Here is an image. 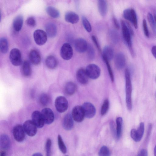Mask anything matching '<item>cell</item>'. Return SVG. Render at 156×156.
Segmentation results:
<instances>
[{
    "label": "cell",
    "mask_w": 156,
    "mask_h": 156,
    "mask_svg": "<svg viewBox=\"0 0 156 156\" xmlns=\"http://www.w3.org/2000/svg\"><path fill=\"white\" fill-rule=\"evenodd\" d=\"M122 33L123 39L128 46L131 56H134L132 36L133 32L130 26L124 21H121Z\"/></svg>",
    "instance_id": "1"
},
{
    "label": "cell",
    "mask_w": 156,
    "mask_h": 156,
    "mask_svg": "<svg viewBox=\"0 0 156 156\" xmlns=\"http://www.w3.org/2000/svg\"><path fill=\"white\" fill-rule=\"evenodd\" d=\"M126 81V106L129 111L132 109V84L131 79L130 71L128 68H126L125 70Z\"/></svg>",
    "instance_id": "2"
},
{
    "label": "cell",
    "mask_w": 156,
    "mask_h": 156,
    "mask_svg": "<svg viewBox=\"0 0 156 156\" xmlns=\"http://www.w3.org/2000/svg\"><path fill=\"white\" fill-rule=\"evenodd\" d=\"M123 15L124 18L130 21L135 28H138V21L137 15L135 10L132 8L127 9L123 12Z\"/></svg>",
    "instance_id": "3"
},
{
    "label": "cell",
    "mask_w": 156,
    "mask_h": 156,
    "mask_svg": "<svg viewBox=\"0 0 156 156\" xmlns=\"http://www.w3.org/2000/svg\"><path fill=\"white\" fill-rule=\"evenodd\" d=\"M55 105L57 111L61 113L65 112L67 110L68 103L65 97L63 96H59L56 98Z\"/></svg>",
    "instance_id": "4"
},
{
    "label": "cell",
    "mask_w": 156,
    "mask_h": 156,
    "mask_svg": "<svg viewBox=\"0 0 156 156\" xmlns=\"http://www.w3.org/2000/svg\"><path fill=\"white\" fill-rule=\"evenodd\" d=\"M9 58L12 64L15 66L20 65L22 63L21 52L16 48L12 49L9 53Z\"/></svg>",
    "instance_id": "5"
},
{
    "label": "cell",
    "mask_w": 156,
    "mask_h": 156,
    "mask_svg": "<svg viewBox=\"0 0 156 156\" xmlns=\"http://www.w3.org/2000/svg\"><path fill=\"white\" fill-rule=\"evenodd\" d=\"M12 133L15 139L17 141L20 142L24 140L26 133L23 126L20 124L15 125L13 128Z\"/></svg>",
    "instance_id": "6"
},
{
    "label": "cell",
    "mask_w": 156,
    "mask_h": 156,
    "mask_svg": "<svg viewBox=\"0 0 156 156\" xmlns=\"http://www.w3.org/2000/svg\"><path fill=\"white\" fill-rule=\"evenodd\" d=\"M87 73L89 77L92 79H96L100 76L101 69L97 65L94 64H90L86 69Z\"/></svg>",
    "instance_id": "7"
},
{
    "label": "cell",
    "mask_w": 156,
    "mask_h": 156,
    "mask_svg": "<svg viewBox=\"0 0 156 156\" xmlns=\"http://www.w3.org/2000/svg\"><path fill=\"white\" fill-rule=\"evenodd\" d=\"M144 130V123L141 122L137 129H133L131 130L130 135L131 138L135 142L140 141L143 136Z\"/></svg>",
    "instance_id": "8"
},
{
    "label": "cell",
    "mask_w": 156,
    "mask_h": 156,
    "mask_svg": "<svg viewBox=\"0 0 156 156\" xmlns=\"http://www.w3.org/2000/svg\"><path fill=\"white\" fill-rule=\"evenodd\" d=\"M47 35L46 32L42 30H36L33 34L34 38L36 44L39 45L44 44L47 41Z\"/></svg>",
    "instance_id": "9"
},
{
    "label": "cell",
    "mask_w": 156,
    "mask_h": 156,
    "mask_svg": "<svg viewBox=\"0 0 156 156\" xmlns=\"http://www.w3.org/2000/svg\"><path fill=\"white\" fill-rule=\"evenodd\" d=\"M73 55V49L70 44L67 43H64L60 50L61 57L65 60H69L71 59Z\"/></svg>",
    "instance_id": "10"
},
{
    "label": "cell",
    "mask_w": 156,
    "mask_h": 156,
    "mask_svg": "<svg viewBox=\"0 0 156 156\" xmlns=\"http://www.w3.org/2000/svg\"><path fill=\"white\" fill-rule=\"evenodd\" d=\"M72 116L75 121L80 122L83 120L85 115L82 106H76L73 108L72 112Z\"/></svg>",
    "instance_id": "11"
},
{
    "label": "cell",
    "mask_w": 156,
    "mask_h": 156,
    "mask_svg": "<svg viewBox=\"0 0 156 156\" xmlns=\"http://www.w3.org/2000/svg\"><path fill=\"white\" fill-rule=\"evenodd\" d=\"M26 133L29 136H33L36 135L37 131V127L32 120L25 121L23 125Z\"/></svg>",
    "instance_id": "12"
},
{
    "label": "cell",
    "mask_w": 156,
    "mask_h": 156,
    "mask_svg": "<svg viewBox=\"0 0 156 156\" xmlns=\"http://www.w3.org/2000/svg\"><path fill=\"white\" fill-rule=\"evenodd\" d=\"M85 116L88 118H91L94 116L96 114V109L94 106L91 103L86 102L82 106Z\"/></svg>",
    "instance_id": "13"
},
{
    "label": "cell",
    "mask_w": 156,
    "mask_h": 156,
    "mask_svg": "<svg viewBox=\"0 0 156 156\" xmlns=\"http://www.w3.org/2000/svg\"><path fill=\"white\" fill-rule=\"evenodd\" d=\"M41 113L45 124H50L53 122L55 119L54 114L50 108H44L42 109Z\"/></svg>",
    "instance_id": "14"
},
{
    "label": "cell",
    "mask_w": 156,
    "mask_h": 156,
    "mask_svg": "<svg viewBox=\"0 0 156 156\" xmlns=\"http://www.w3.org/2000/svg\"><path fill=\"white\" fill-rule=\"evenodd\" d=\"M32 120L38 128H42L45 122L41 112L38 111H34L31 115Z\"/></svg>",
    "instance_id": "15"
},
{
    "label": "cell",
    "mask_w": 156,
    "mask_h": 156,
    "mask_svg": "<svg viewBox=\"0 0 156 156\" xmlns=\"http://www.w3.org/2000/svg\"><path fill=\"white\" fill-rule=\"evenodd\" d=\"M88 44L84 39L80 38L75 40L74 46L76 50L80 53H83L87 51Z\"/></svg>",
    "instance_id": "16"
},
{
    "label": "cell",
    "mask_w": 156,
    "mask_h": 156,
    "mask_svg": "<svg viewBox=\"0 0 156 156\" xmlns=\"http://www.w3.org/2000/svg\"><path fill=\"white\" fill-rule=\"evenodd\" d=\"M76 75L77 81L80 83L85 84L88 82L89 77L86 69L82 68L79 69L76 72Z\"/></svg>",
    "instance_id": "17"
},
{
    "label": "cell",
    "mask_w": 156,
    "mask_h": 156,
    "mask_svg": "<svg viewBox=\"0 0 156 156\" xmlns=\"http://www.w3.org/2000/svg\"><path fill=\"white\" fill-rule=\"evenodd\" d=\"M126 63V58L124 55L121 52L118 53L115 59V63L118 69H121L124 68Z\"/></svg>",
    "instance_id": "18"
},
{
    "label": "cell",
    "mask_w": 156,
    "mask_h": 156,
    "mask_svg": "<svg viewBox=\"0 0 156 156\" xmlns=\"http://www.w3.org/2000/svg\"><path fill=\"white\" fill-rule=\"evenodd\" d=\"M29 58L31 62L35 65L39 64L41 62V58L39 52L35 49L32 50L29 54Z\"/></svg>",
    "instance_id": "19"
},
{
    "label": "cell",
    "mask_w": 156,
    "mask_h": 156,
    "mask_svg": "<svg viewBox=\"0 0 156 156\" xmlns=\"http://www.w3.org/2000/svg\"><path fill=\"white\" fill-rule=\"evenodd\" d=\"M73 119L69 113L66 114L64 116L62 122L63 128L66 130H71L73 126Z\"/></svg>",
    "instance_id": "20"
},
{
    "label": "cell",
    "mask_w": 156,
    "mask_h": 156,
    "mask_svg": "<svg viewBox=\"0 0 156 156\" xmlns=\"http://www.w3.org/2000/svg\"><path fill=\"white\" fill-rule=\"evenodd\" d=\"M46 32L49 37H54L56 35L57 29L56 26L52 23H48L46 24L45 26Z\"/></svg>",
    "instance_id": "21"
},
{
    "label": "cell",
    "mask_w": 156,
    "mask_h": 156,
    "mask_svg": "<svg viewBox=\"0 0 156 156\" xmlns=\"http://www.w3.org/2000/svg\"><path fill=\"white\" fill-rule=\"evenodd\" d=\"M66 21L72 24L77 23L79 20V16L76 13L69 11L66 13L65 16Z\"/></svg>",
    "instance_id": "22"
},
{
    "label": "cell",
    "mask_w": 156,
    "mask_h": 156,
    "mask_svg": "<svg viewBox=\"0 0 156 156\" xmlns=\"http://www.w3.org/2000/svg\"><path fill=\"white\" fill-rule=\"evenodd\" d=\"M11 143L9 137L6 134H2L0 136V146L1 149L7 150L10 148Z\"/></svg>",
    "instance_id": "23"
},
{
    "label": "cell",
    "mask_w": 156,
    "mask_h": 156,
    "mask_svg": "<svg viewBox=\"0 0 156 156\" xmlns=\"http://www.w3.org/2000/svg\"><path fill=\"white\" fill-rule=\"evenodd\" d=\"M23 23V17L19 15L15 17L13 22V27L14 30L19 32L21 30Z\"/></svg>",
    "instance_id": "24"
},
{
    "label": "cell",
    "mask_w": 156,
    "mask_h": 156,
    "mask_svg": "<svg viewBox=\"0 0 156 156\" xmlns=\"http://www.w3.org/2000/svg\"><path fill=\"white\" fill-rule=\"evenodd\" d=\"M21 72L22 75L25 77L29 76L31 75V68L30 63L28 61H24L22 63Z\"/></svg>",
    "instance_id": "25"
},
{
    "label": "cell",
    "mask_w": 156,
    "mask_h": 156,
    "mask_svg": "<svg viewBox=\"0 0 156 156\" xmlns=\"http://www.w3.org/2000/svg\"><path fill=\"white\" fill-rule=\"evenodd\" d=\"M77 90V86L73 82H69L66 84L65 87V92L69 96L74 94Z\"/></svg>",
    "instance_id": "26"
},
{
    "label": "cell",
    "mask_w": 156,
    "mask_h": 156,
    "mask_svg": "<svg viewBox=\"0 0 156 156\" xmlns=\"http://www.w3.org/2000/svg\"><path fill=\"white\" fill-rule=\"evenodd\" d=\"M45 63L46 66L50 69H54L57 66L58 61L53 55H50L46 58Z\"/></svg>",
    "instance_id": "27"
},
{
    "label": "cell",
    "mask_w": 156,
    "mask_h": 156,
    "mask_svg": "<svg viewBox=\"0 0 156 156\" xmlns=\"http://www.w3.org/2000/svg\"><path fill=\"white\" fill-rule=\"evenodd\" d=\"M98 6L100 15L102 16H105L108 9V5L106 1L103 0L98 1Z\"/></svg>",
    "instance_id": "28"
},
{
    "label": "cell",
    "mask_w": 156,
    "mask_h": 156,
    "mask_svg": "<svg viewBox=\"0 0 156 156\" xmlns=\"http://www.w3.org/2000/svg\"><path fill=\"white\" fill-rule=\"evenodd\" d=\"M113 56L114 51L112 48L108 45L104 47L103 50L102 57L109 61L112 59Z\"/></svg>",
    "instance_id": "29"
},
{
    "label": "cell",
    "mask_w": 156,
    "mask_h": 156,
    "mask_svg": "<svg viewBox=\"0 0 156 156\" xmlns=\"http://www.w3.org/2000/svg\"><path fill=\"white\" fill-rule=\"evenodd\" d=\"M116 138L118 139L120 138L121 136L122 130L123 120L121 117L117 118L116 120Z\"/></svg>",
    "instance_id": "30"
},
{
    "label": "cell",
    "mask_w": 156,
    "mask_h": 156,
    "mask_svg": "<svg viewBox=\"0 0 156 156\" xmlns=\"http://www.w3.org/2000/svg\"><path fill=\"white\" fill-rule=\"evenodd\" d=\"M48 14L53 18H57L60 15L59 11L56 8L52 6H48L46 8Z\"/></svg>",
    "instance_id": "31"
},
{
    "label": "cell",
    "mask_w": 156,
    "mask_h": 156,
    "mask_svg": "<svg viewBox=\"0 0 156 156\" xmlns=\"http://www.w3.org/2000/svg\"><path fill=\"white\" fill-rule=\"evenodd\" d=\"M9 49V44L7 39L2 37L0 39V49L1 52L3 54L6 53Z\"/></svg>",
    "instance_id": "32"
},
{
    "label": "cell",
    "mask_w": 156,
    "mask_h": 156,
    "mask_svg": "<svg viewBox=\"0 0 156 156\" xmlns=\"http://www.w3.org/2000/svg\"><path fill=\"white\" fill-rule=\"evenodd\" d=\"M147 19L153 32L156 35V23L154 17L150 12L148 13Z\"/></svg>",
    "instance_id": "33"
},
{
    "label": "cell",
    "mask_w": 156,
    "mask_h": 156,
    "mask_svg": "<svg viewBox=\"0 0 156 156\" xmlns=\"http://www.w3.org/2000/svg\"><path fill=\"white\" fill-rule=\"evenodd\" d=\"M39 101L42 105L46 106L48 105L50 101V97L47 94H42L40 96Z\"/></svg>",
    "instance_id": "34"
},
{
    "label": "cell",
    "mask_w": 156,
    "mask_h": 156,
    "mask_svg": "<svg viewBox=\"0 0 156 156\" xmlns=\"http://www.w3.org/2000/svg\"><path fill=\"white\" fill-rule=\"evenodd\" d=\"M58 143L59 149L63 154H66L67 152V148L61 136L59 135L58 136Z\"/></svg>",
    "instance_id": "35"
},
{
    "label": "cell",
    "mask_w": 156,
    "mask_h": 156,
    "mask_svg": "<svg viewBox=\"0 0 156 156\" xmlns=\"http://www.w3.org/2000/svg\"><path fill=\"white\" fill-rule=\"evenodd\" d=\"M109 36L112 41L115 44L119 40V36L118 32L115 30H111L109 32Z\"/></svg>",
    "instance_id": "36"
},
{
    "label": "cell",
    "mask_w": 156,
    "mask_h": 156,
    "mask_svg": "<svg viewBox=\"0 0 156 156\" xmlns=\"http://www.w3.org/2000/svg\"><path fill=\"white\" fill-rule=\"evenodd\" d=\"M111 153L109 148L106 146H102L98 153V156H110Z\"/></svg>",
    "instance_id": "37"
},
{
    "label": "cell",
    "mask_w": 156,
    "mask_h": 156,
    "mask_svg": "<svg viewBox=\"0 0 156 156\" xmlns=\"http://www.w3.org/2000/svg\"><path fill=\"white\" fill-rule=\"evenodd\" d=\"M109 101L108 99H105L103 103L102 106L101 114L102 116H103L106 114L107 112L109 107Z\"/></svg>",
    "instance_id": "38"
},
{
    "label": "cell",
    "mask_w": 156,
    "mask_h": 156,
    "mask_svg": "<svg viewBox=\"0 0 156 156\" xmlns=\"http://www.w3.org/2000/svg\"><path fill=\"white\" fill-rule=\"evenodd\" d=\"M82 22L83 26L86 30L88 32H90L92 30V27L90 23L87 19L84 16H82Z\"/></svg>",
    "instance_id": "39"
},
{
    "label": "cell",
    "mask_w": 156,
    "mask_h": 156,
    "mask_svg": "<svg viewBox=\"0 0 156 156\" xmlns=\"http://www.w3.org/2000/svg\"><path fill=\"white\" fill-rule=\"evenodd\" d=\"M51 141L48 138L47 139L45 145V149L46 156H51Z\"/></svg>",
    "instance_id": "40"
},
{
    "label": "cell",
    "mask_w": 156,
    "mask_h": 156,
    "mask_svg": "<svg viewBox=\"0 0 156 156\" xmlns=\"http://www.w3.org/2000/svg\"><path fill=\"white\" fill-rule=\"evenodd\" d=\"M102 57L103 59L106 64L111 80L112 82H113L114 81V75L110 64L109 63V61L105 57Z\"/></svg>",
    "instance_id": "41"
},
{
    "label": "cell",
    "mask_w": 156,
    "mask_h": 156,
    "mask_svg": "<svg viewBox=\"0 0 156 156\" xmlns=\"http://www.w3.org/2000/svg\"><path fill=\"white\" fill-rule=\"evenodd\" d=\"M87 51L88 58L90 59H93L95 56V51L93 47L90 44H88Z\"/></svg>",
    "instance_id": "42"
},
{
    "label": "cell",
    "mask_w": 156,
    "mask_h": 156,
    "mask_svg": "<svg viewBox=\"0 0 156 156\" xmlns=\"http://www.w3.org/2000/svg\"><path fill=\"white\" fill-rule=\"evenodd\" d=\"M26 24L30 27H34L36 24V21L33 16L28 17L26 20Z\"/></svg>",
    "instance_id": "43"
},
{
    "label": "cell",
    "mask_w": 156,
    "mask_h": 156,
    "mask_svg": "<svg viewBox=\"0 0 156 156\" xmlns=\"http://www.w3.org/2000/svg\"><path fill=\"white\" fill-rule=\"evenodd\" d=\"M142 25L144 35L146 37H148L149 36V33L146 21L145 19H143V20Z\"/></svg>",
    "instance_id": "44"
},
{
    "label": "cell",
    "mask_w": 156,
    "mask_h": 156,
    "mask_svg": "<svg viewBox=\"0 0 156 156\" xmlns=\"http://www.w3.org/2000/svg\"><path fill=\"white\" fill-rule=\"evenodd\" d=\"M92 39L95 45L97 47V48L98 49L99 51H100V47L99 44L98 43V41L97 39V38L94 35H93L92 36Z\"/></svg>",
    "instance_id": "45"
},
{
    "label": "cell",
    "mask_w": 156,
    "mask_h": 156,
    "mask_svg": "<svg viewBox=\"0 0 156 156\" xmlns=\"http://www.w3.org/2000/svg\"><path fill=\"white\" fill-rule=\"evenodd\" d=\"M152 125L151 123H149L148 124V127H147V133L146 136V140H147V139H148L149 137L150 136L151 133L152 129Z\"/></svg>",
    "instance_id": "46"
},
{
    "label": "cell",
    "mask_w": 156,
    "mask_h": 156,
    "mask_svg": "<svg viewBox=\"0 0 156 156\" xmlns=\"http://www.w3.org/2000/svg\"><path fill=\"white\" fill-rule=\"evenodd\" d=\"M148 152L147 150L143 149L140 150L137 156H148Z\"/></svg>",
    "instance_id": "47"
},
{
    "label": "cell",
    "mask_w": 156,
    "mask_h": 156,
    "mask_svg": "<svg viewBox=\"0 0 156 156\" xmlns=\"http://www.w3.org/2000/svg\"><path fill=\"white\" fill-rule=\"evenodd\" d=\"M112 20L114 24L115 27L117 29H119V25L115 17H113Z\"/></svg>",
    "instance_id": "48"
},
{
    "label": "cell",
    "mask_w": 156,
    "mask_h": 156,
    "mask_svg": "<svg viewBox=\"0 0 156 156\" xmlns=\"http://www.w3.org/2000/svg\"><path fill=\"white\" fill-rule=\"evenodd\" d=\"M151 52L153 56L156 59V45H154L152 47Z\"/></svg>",
    "instance_id": "49"
},
{
    "label": "cell",
    "mask_w": 156,
    "mask_h": 156,
    "mask_svg": "<svg viewBox=\"0 0 156 156\" xmlns=\"http://www.w3.org/2000/svg\"><path fill=\"white\" fill-rule=\"evenodd\" d=\"M32 156H43L42 154L40 153H36L32 155Z\"/></svg>",
    "instance_id": "50"
},
{
    "label": "cell",
    "mask_w": 156,
    "mask_h": 156,
    "mask_svg": "<svg viewBox=\"0 0 156 156\" xmlns=\"http://www.w3.org/2000/svg\"><path fill=\"white\" fill-rule=\"evenodd\" d=\"M6 152L4 151H1L0 152V156H5Z\"/></svg>",
    "instance_id": "51"
},
{
    "label": "cell",
    "mask_w": 156,
    "mask_h": 156,
    "mask_svg": "<svg viewBox=\"0 0 156 156\" xmlns=\"http://www.w3.org/2000/svg\"><path fill=\"white\" fill-rule=\"evenodd\" d=\"M154 18L156 23V11H154Z\"/></svg>",
    "instance_id": "52"
},
{
    "label": "cell",
    "mask_w": 156,
    "mask_h": 156,
    "mask_svg": "<svg viewBox=\"0 0 156 156\" xmlns=\"http://www.w3.org/2000/svg\"><path fill=\"white\" fill-rule=\"evenodd\" d=\"M154 156H156V144L155 146L154 149Z\"/></svg>",
    "instance_id": "53"
},
{
    "label": "cell",
    "mask_w": 156,
    "mask_h": 156,
    "mask_svg": "<svg viewBox=\"0 0 156 156\" xmlns=\"http://www.w3.org/2000/svg\"><path fill=\"white\" fill-rule=\"evenodd\" d=\"M155 81L156 82V78H155Z\"/></svg>",
    "instance_id": "54"
},
{
    "label": "cell",
    "mask_w": 156,
    "mask_h": 156,
    "mask_svg": "<svg viewBox=\"0 0 156 156\" xmlns=\"http://www.w3.org/2000/svg\"></svg>",
    "instance_id": "55"
},
{
    "label": "cell",
    "mask_w": 156,
    "mask_h": 156,
    "mask_svg": "<svg viewBox=\"0 0 156 156\" xmlns=\"http://www.w3.org/2000/svg\"><path fill=\"white\" fill-rule=\"evenodd\" d=\"M66 156H67V155H66Z\"/></svg>",
    "instance_id": "56"
}]
</instances>
